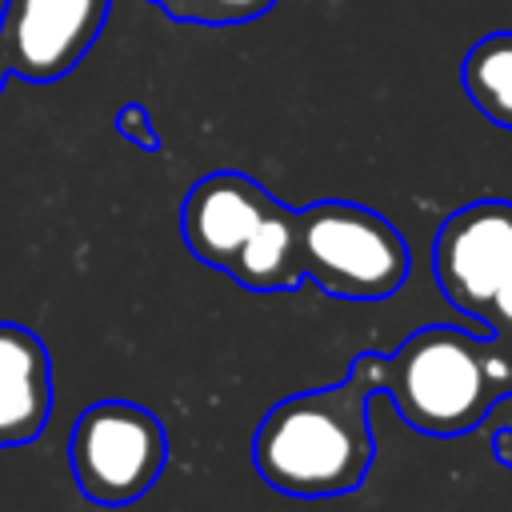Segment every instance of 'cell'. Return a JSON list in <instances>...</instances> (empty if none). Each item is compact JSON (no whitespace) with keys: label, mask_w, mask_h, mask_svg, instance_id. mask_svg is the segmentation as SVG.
<instances>
[{"label":"cell","mask_w":512,"mask_h":512,"mask_svg":"<svg viewBox=\"0 0 512 512\" xmlns=\"http://www.w3.org/2000/svg\"><path fill=\"white\" fill-rule=\"evenodd\" d=\"M432 272L444 300L480 324L484 304L512 272V200H472L456 208L436 232Z\"/></svg>","instance_id":"5"},{"label":"cell","mask_w":512,"mask_h":512,"mask_svg":"<svg viewBox=\"0 0 512 512\" xmlns=\"http://www.w3.org/2000/svg\"><path fill=\"white\" fill-rule=\"evenodd\" d=\"M280 200L252 176L236 172V168H220L200 176L180 204V236L188 244V252L216 268V272H232L244 240L256 232V224L276 208Z\"/></svg>","instance_id":"7"},{"label":"cell","mask_w":512,"mask_h":512,"mask_svg":"<svg viewBox=\"0 0 512 512\" xmlns=\"http://www.w3.org/2000/svg\"><path fill=\"white\" fill-rule=\"evenodd\" d=\"M460 84L488 124L512 132V28L488 32L464 52Z\"/></svg>","instance_id":"10"},{"label":"cell","mask_w":512,"mask_h":512,"mask_svg":"<svg viewBox=\"0 0 512 512\" xmlns=\"http://www.w3.org/2000/svg\"><path fill=\"white\" fill-rule=\"evenodd\" d=\"M156 4L168 20L180 24H208V28H228V24H248L264 12L276 8V0H148Z\"/></svg>","instance_id":"11"},{"label":"cell","mask_w":512,"mask_h":512,"mask_svg":"<svg viewBox=\"0 0 512 512\" xmlns=\"http://www.w3.org/2000/svg\"><path fill=\"white\" fill-rule=\"evenodd\" d=\"M480 324H484L488 332H496V336H508V340H512V272L504 276V284H500V288L492 292V300L484 304Z\"/></svg>","instance_id":"13"},{"label":"cell","mask_w":512,"mask_h":512,"mask_svg":"<svg viewBox=\"0 0 512 512\" xmlns=\"http://www.w3.org/2000/svg\"><path fill=\"white\" fill-rule=\"evenodd\" d=\"M372 396H388L392 408L424 436H464L512 396V340L476 336L456 324L416 328L396 352H364Z\"/></svg>","instance_id":"2"},{"label":"cell","mask_w":512,"mask_h":512,"mask_svg":"<svg viewBox=\"0 0 512 512\" xmlns=\"http://www.w3.org/2000/svg\"><path fill=\"white\" fill-rule=\"evenodd\" d=\"M296 260L320 292L340 300H388L412 268L400 228L352 200L296 208Z\"/></svg>","instance_id":"3"},{"label":"cell","mask_w":512,"mask_h":512,"mask_svg":"<svg viewBox=\"0 0 512 512\" xmlns=\"http://www.w3.org/2000/svg\"><path fill=\"white\" fill-rule=\"evenodd\" d=\"M228 276L248 292H292L304 280L296 260V208L276 204L244 240Z\"/></svg>","instance_id":"9"},{"label":"cell","mask_w":512,"mask_h":512,"mask_svg":"<svg viewBox=\"0 0 512 512\" xmlns=\"http://www.w3.org/2000/svg\"><path fill=\"white\" fill-rule=\"evenodd\" d=\"M168 460L160 416L132 400L88 404L68 432V468L92 504H132L144 496Z\"/></svg>","instance_id":"4"},{"label":"cell","mask_w":512,"mask_h":512,"mask_svg":"<svg viewBox=\"0 0 512 512\" xmlns=\"http://www.w3.org/2000/svg\"><path fill=\"white\" fill-rule=\"evenodd\" d=\"M368 400L372 380L360 352L340 384L308 388L272 404L252 436V464L260 480L284 496L308 500L360 488L376 456Z\"/></svg>","instance_id":"1"},{"label":"cell","mask_w":512,"mask_h":512,"mask_svg":"<svg viewBox=\"0 0 512 512\" xmlns=\"http://www.w3.org/2000/svg\"><path fill=\"white\" fill-rule=\"evenodd\" d=\"M52 416V356L44 340L12 320H0V448L40 436Z\"/></svg>","instance_id":"8"},{"label":"cell","mask_w":512,"mask_h":512,"mask_svg":"<svg viewBox=\"0 0 512 512\" xmlns=\"http://www.w3.org/2000/svg\"><path fill=\"white\" fill-rule=\"evenodd\" d=\"M112 0H4L0 52L12 76L52 84L96 44Z\"/></svg>","instance_id":"6"},{"label":"cell","mask_w":512,"mask_h":512,"mask_svg":"<svg viewBox=\"0 0 512 512\" xmlns=\"http://www.w3.org/2000/svg\"><path fill=\"white\" fill-rule=\"evenodd\" d=\"M116 132L132 144V148H140V152H160V128H156V120H152V112L140 104V100H124L120 108H116Z\"/></svg>","instance_id":"12"},{"label":"cell","mask_w":512,"mask_h":512,"mask_svg":"<svg viewBox=\"0 0 512 512\" xmlns=\"http://www.w3.org/2000/svg\"><path fill=\"white\" fill-rule=\"evenodd\" d=\"M492 456L512 468V428H500V432L492 436Z\"/></svg>","instance_id":"14"},{"label":"cell","mask_w":512,"mask_h":512,"mask_svg":"<svg viewBox=\"0 0 512 512\" xmlns=\"http://www.w3.org/2000/svg\"><path fill=\"white\" fill-rule=\"evenodd\" d=\"M12 72H8V64H4V52H0V88H4V80H8Z\"/></svg>","instance_id":"15"}]
</instances>
